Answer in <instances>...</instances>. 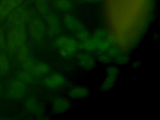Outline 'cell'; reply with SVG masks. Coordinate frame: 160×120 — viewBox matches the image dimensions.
<instances>
[{"label":"cell","mask_w":160,"mask_h":120,"mask_svg":"<svg viewBox=\"0 0 160 120\" xmlns=\"http://www.w3.org/2000/svg\"><path fill=\"white\" fill-rule=\"evenodd\" d=\"M28 34L26 25H8L5 34V46L10 53H15L17 49L26 43Z\"/></svg>","instance_id":"6da1fadb"},{"label":"cell","mask_w":160,"mask_h":120,"mask_svg":"<svg viewBox=\"0 0 160 120\" xmlns=\"http://www.w3.org/2000/svg\"><path fill=\"white\" fill-rule=\"evenodd\" d=\"M54 45L58 49L60 56L65 59L72 58L79 50L78 41L68 36L58 37L54 40Z\"/></svg>","instance_id":"7a4b0ae2"},{"label":"cell","mask_w":160,"mask_h":120,"mask_svg":"<svg viewBox=\"0 0 160 120\" xmlns=\"http://www.w3.org/2000/svg\"><path fill=\"white\" fill-rule=\"evenodd\" d=\"M28 36L32 41L41 43L46 35V27L44 20L41 16L34 14L26 24Z\"/></svg>","instance_id":"3957f363"},{"label":"cell","mask_w":160,"mask_h":120,"mask_svg":"<svg viewBox=\"0 0 160 120\" xmlns=\"http://www.w3.org/2000/svg\"><path fill=\"white\" fill-rule=\"evenodd\" d=\"M28 5L24 2L11 13L6 20L8 25H26L28 21L34 15Z\"/></svg>","instance_id":"277c9868"},{"label":"cell","mask_w":160,"mask_h":120,"mask_svg":"<svg viewBox=\"0 0 160 120\" xmlns=\"http://www.w3.org/2000/svg\"><path fill=\"white\" fill-rule=\"evenodd\" d=\"M67 80L66 77L59 72L49 73L44 77L42 84L44 86L52 90H59L66 86Z\"/></svg>","instance_id":"5b68a950"},{"label":"cell","mask_w":160,"mask_h":120,"mask_svg":"<svg viewBox=\"0 0 160 120\" xmlns=\"http://www.w3.org/2000/svg\"><path fill=\"white\" fill-rule=\"evenodd\" d=\"M27 91L26 84L17 79L10 82L7 89V94L9 98L13 100H19L25 96Z\"/></svg>","instance_id":"8992f818"},{"label":"cell","mask_w":160,"mask_h":120,"mask_svg":"<svg viewBox=\"0 0 160 120\" xmlns=\"http://www.w3.org/2000/svg\"><path fill=\"white\" fill-rule=\"evenodd\" d=\"M78 66L83 70L91 71L95 68L96 66V58L92 53L86 52H78L75 55Z\"/></svg>","instance_id":"52a82bcc"},{"label":"cell","mask_w":160,"mask_h":120,"mask_svg":"<svg viewBox=\"0 0 160 120\" xmlns=\"http://www.w3.org/2000/svg\"><path fill=\"white\" fill-rule=\"evenodd\" d=\"M43 17L46 27L47 35L50 37L58 36L60 32L61 28L57 16L54 13L48 12Z\"/></svg>","instance_id":"ba28073f"},{"label":"cell","mask_w":160,"mask_h":120,"mask_svg":"<svg viewBox=\"0 0 160 120\" xmlns=\"http://www.w3.org/2000/svg\"><path fill=\"white\" fill-rule=\"evenodd\" d=\"M25 2L26 0H0V21L6 20L14 10Z\"/></svg>","instance_id":"9c48e42d"},{"label":"cell","mask_w":160,"mask_h":120,"mask_svg":"<svg viewBox=\"0 0 160 120\" xmlns=\"http://www.w3.org/2000/svg\"><path fill=\"white\" fill-rule=\"evenodd\" d=\"M71 106L72 104L69 98L58 96L52 100L51 109L54 114H61L68 111L71 108Z\"/></svg>","instance_id":"30bf717a"},{"label":"cell","mask_w":160,"mask_h":120,"mask_svg":"<svg viewBox=\"0 0 160 120\" xmlns=\"http://www.w3.org/2000/svg\"><path fill=\"white\" fill-rule=\"evenodd\" d=\"M89 93V90L87 87L77 85L71 87L68 91L67 95L70 99L79 100L87 98Z\"/></svg>","instance_id":"8fae6325"},{"label":"cell","mask_w":160,"mask_h":120,"mask_svg":"<svg viewBox=\"0 0 160 120\" xmlns=\"http://www.w3.org/2000/svg\"><path fill=\"white\" fill-rule=\"evenodd\" d=\"M50 71L51 68L48 64L44 62H35L30 73L33 77L42 78L48 75Z\"/></svg>","instance_id":"7c38bea8"},{"label":"cell","mask_w":160,"mask_h":120,"mask_svg":"<svg viewBox=\"0 0 160 120\" xmlns=\"http://www.w3.org/2000/svg\"><path fill=\"white\" fill-rule=\"evenodd\" d=\"M25 108L27 112L32 114L42 115L43 112L42 106L33 97H29L26 100Z\"/></svg>","instance_id":"4fadbf2b"},{"label":"cell","mask_w":160,"mask_h":120,"mask_svg":"<svg viewBox=\"0 0 160 120\" xmlns=\"http://www.w3.org/2000/svg\"><path fill=\"white\" fill-rule=\"evenodd\" d=\"M11 68V63L7 54L0 53V76L4 77L9 75Z\"/></svg>","instance_id":"5bb4252c"},{"label":"cell","mask_w":160,"mask_h":120,"mask_svg":"<svg viewBox=\"0 0 160 120\" xmlns=\"http://www.w3.org/2000/svg\"><path fill=\"white\" fill-rule=\"evenodd\" d=\"M15 53L17 60L21 64L30 58V50L29 46L26 43L20 46L17 49Z\"/></svg>","instance_id":"9a60e30c"},{"label":"cell","mask_w":160,"mask_h":120,"mask_svg":"<svg viewBox=\"0 0 160 120\" xmlns=\"http://www.w3.org/2000/svg\"><path fill=\"white\" fill-rule=\"evenodd\" d=\"M34 10L41 17H44L49 12L48 0H33Z\"/></svg>","instance_id":"2e32d148"},{"label":"cell","mask_w":160,"mask_h":120,"mask_svg":"<svg viewBox=\"0 0 160 120\" xmlns=\"http://www.w3.org/2000/svg\"><path fill=\"white\" fill-rule=\"evenodd\" d=\"M78 48L81 51L90 53L97 51L96 42L91 37L84 41L78 42Z\"/></svg>","instance_id":"e0dca14e"},{"label":"cell","mask_w":160,"mask_h":120,"mask_svg":"<svg viewBox=\"0 0 160 120\" xmlns=\"http://www.w3.org/2000/svg\"><path fill=\"white\" fill-rule=\"evenodd\" d=\"M117 77L107 75L100 85V90L102 92H107L109 91L114 87L117 82Z\"/></svg>","instance_id":"ac0fdd59"},{"label":"cell","mask_w":160,"mask_h":120,"mask_svg":"<svg viewBox=\"0 0 160 120\" xmlns=\"http://www.w3.org/2000/svg\"><path fill=\"white\" fill-rule=\"evenodd\" d=\"M17 79L25 84H28L33 81V76L29 72L23 70L18 73Z\"/></svg>","instance_id":"d6986e66"},{"label":"cell","mask_w":160,"mask_h":120,"mask_svg":"<svg viewBox=\"0 0 160 120\" xmlns=\"http://www.w3.org/2000/svg\"><path fill=\"white\" fill-rule=\"evenodd\" d=\"M64 22L65 26L71 31L72 30L77 32L82 29L81 26L78 22L72 20V18L70 17H65Z\"/></svg>","instance_id":"ffe728a7"},{"label":"cell","mask_w":160,"mask_h":120,"mask_svg":"<svg viewBox=\"0 0 160 120\" xmlns=\"http://www.w3.org/2000/svg\"><path fill=\"white\" fill-rule=\"evenodd\" d=\"M130 61V58L129 55L122 52H121L119 55L113 60L114 64L118 66L126 65L129 63Z\"/></svg>","instance_id":"44dd1931"},{"label":"cell","mask_w":160,"mask_h":120,"mask_svg":"<svg viewBox=\"0 0 160 120\" xmlns=\"http://www.w3.org/2000/svg\"><path fill=\"white\" fill-rule=\"evenodd\" d=\"M96 61L104 65H109L113 62V60L106 52H97L96 53Z\"/></svg>","instance_id":"7402d4cb"},{"label":"cell","mask_w":160,"mask_h":120,"mask_svg":"<svg viewBox=\"0 0 160 120\" xmlns=\"http://www.w3.org/2000/svg\"><path fill=\"white\" fill-rule=\"evenodd\" d=\"M107 75L117 77L119 76L120 74V69L118 66L116 64H109L108 66L106 69Z\"/></svg>","instance_id":"603a6c76"},{"label":"cell","mask_w":160,"mask_h":120,"mask_svg":"<svg viewBox=\"0 0 160 120\" xmlns=\"http://www.w3.org/2000/svg\"><path fill=\"white\" fill-rule=\"evenodd\" d=\"M75 37L76 39L78 42H81V41H84V40L88 39L90 38V37L88 32H87L86 30L81 29V30L76 33Z\"/></svg>","instance_id":"cb8c5ba5"},{"label":"cell","mask_w":160,"mask_h":120,"mask_svg":"<svg viewBox=\"0 0 160 120\" xmlns=\"http://www.w3.org/2000/svg\"><path fill=\"white\" fill-rule=\"evenodd\" d=\"M35 63V61L30 57L28 60H27L26 62L21 64L22 68H23V70L28 71V72H29L30 73Z\"/></svg>","instance_id":"d4e9b609"},{"label":"cell","mask_w":160,"mask_h":120,"mask_svg":"<svg viewBox=\"0 0 160 120\" xmlns=\"http://www.w3.org/2000/svg\"><path fill=\"white\" fill-rule=\"evenodd\" d=\"M108 55L110 56V58L113 60L117 57L118 55H119L121 52L117 47H115L114 45L111 46L106 52Z\"/></svg>","instance_id":"484cf974"},{"label":"cell","mask_w":160,"mask_h":120,"mask_svg":"<svg viewBox=\"0 0 160 120\" xmlns=\"http://www.w3.org/2000/svg\"><path fill=\"white\" fill-rule=\"evenodd\" d=\"M5 33L3 28L0 26V49L5 47Z\"/></svg>","instance_id":"4316f807"},{"label":"cell","mask_w":160,"mask_h":120,"mask_svg":"<svg viewBox=\"0 0 160 120\" xmlns=\"http://www.w3.org/2000/svg\"><path fill=\"white\" fill-rule=\"evenodd\" d=\"M141 65V62L139 60H136L132 62L131 67L133 69H137Z\"/></svg>","instance_id":"83f0119b"},{"label":"cell","mask_w":160,"mask_h":120,"mask_svg":"<svg viewBox=\"0 0 160 120\" xmlns=\"http://www.w3.org/2000/svg\"><path fill=\"white\" fill-rule=\"evenodd\" d=\"M1 92H2V87L0 85V95H1Z\"/></svg>","instance_id":"f1b7e54d"},{"label":"cell","mask_w":160,"mask_h":120,"mask_svg":"<svg viewBox=\"0 0 160 120\" xmlns=\"http://www.w3.org/2000/svg\"><path fill=\"white\" fill-rule=\"evenodd\" d=\"M28 1H29V2H32V1H33V0H28Z\"/></svg>","instance_id":"f546056e"}]
</instances>
